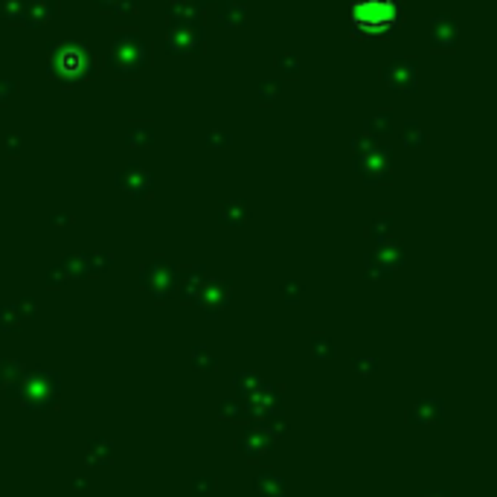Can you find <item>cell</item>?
<instances>
[{
    "instance_id": "2",
    "label": "cell",
    "mask_w": 497,
    "mask_h": 497,
    "mask_svg": "<svg viewBox=\"0 0 497 497\" xmlns=\"http://www.w3.org/2000/svg\"><path fill=\"white\" fill-rule=\"evenodd\" d=\"M62 70H64L67 76H79V73L85 70V58L79 55L76 50H64V53H62Z\"/></svg>"
},
{
    "instance_id": "1",
    "label": "cell",
    "mask_w": 497,
    "mask_h": 497,
    "mask_svg": "<svg viewBox=\"0 0 497 497\" xmlns=\"http://www.w3.org/2000/svg\"><path fill=\"white\" fill-rule=\"evenodd\" d=\"M352 24L367 35L387 32L399 24V4L395 0H352Z\"/></svg>"
}]
</instances>
